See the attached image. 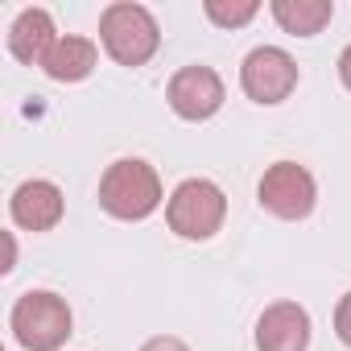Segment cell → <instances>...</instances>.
Returning a JSON list of instances; mask_svg holds the SVG:
<instances>
[{
  "instance_id": "obj_1",
  "label": "cell",
  "mask_w": 351,
  "mask_h": 351,
  "mask_svg": "<svg viewBox=\"0 0 351 351\" xmlns=\"http://www.w3.org/2000/svg\"><path fill=\"white\" fill-rule=\"evenodd\" d=\"M99 207L112 219H124V223L149 219L161 207V178H157V169L149 161H141V157L112 161L108 173L99 178Z\"/></svg>"
},
{
  "instance_id": "obj_2",
  "label": "cell",
  "mask_w": 351,
  "mask_h": 351,
  "mask_svg": "<svg viewBox=\"0 0 351 351\" xmlns=\"http://www.w3.org/2000/svg\"><path fill=\"white\" fill-rule=\"evenodd\" d=\"M99 42L120 66H145L161 46V29L145 5L120 0V5H108L99 17Z\"/></svg>"
},
{
  "instance_id": "obj_3",
  "label": "cell",
  "mask_w": 351,
  "mask_h": 351,
  "mask_svg": "<svg viewBox=\"0 0 351 351\" xmlns=\"http://www.w3.org/2000/svg\"><path fill=\"white\" fill-rule=\"evenodd\" d=\"M9 326L25 351H58L71 339V306L50 289H29L17 298Z\"/></svg>"
},
{
  "instance_id": "obj_4",
  "label": "cell",
  "mask_w": 351,
  "mask_h": 351,
  "mask_svg": "<svg viewBox=\"0 0 351 351\" xmlns=\"http://www.w3.org/2000/svg\"><path fill=\"white\" fill-rule=\"evenodd\" d=\"M169 232L182 240H211L228 219V199L211 178H186L165 203Z\"/></svg>"
},
{
  "instance_id": "obj_5",
  "label": "cell",
  "mask_w": 351,
  "mask_h": 351,
  "mask_svg": "<svg viewBox=\"0 0 351 351\" xmlns=\"http://www.w3.org/2000/svg\"><path fill=\"white\" fill-rule=\"evenodd\" d=\"M261 207L277 219H306L318 203V186H314V173L298 161H277L265 169V178L256 186Z\"/></svg>"
},
{
  "instance_id": "obj_6",
  "label": "cell",
  "mask_w": 351,
  "mask_h": 351,
  "mask_svg": "<svg viewBox=\"0 0 351 351\" xmlns=\"http://www.w3.org/2000/svg\"><path fill=\"white\" fill-rule=\"evenodd\" d=\"M240 87L256 104H281L298 87V62L281 46H256L240 66Z\"/></svg>"
},
{
  "instance_id": "obj_7",
  "label": "cell",
  "mask_w": 351,
  "mask_h": 351,
  "mask_svg": "<svg viewBox=\"0 0 351 351\" xmlns=\"http://www.w3.org/2000/svg\"><path fill=\"white\" fill-rule=\"evenodd\" d=\"M165 99H169V108L178 112L182 120H195V124L211 120L223 108V79L211 66H182L178 75L169 79Z\"/></svg>"
},
{
  "instance_id": "obj_8",
  "label": "cell",
  "mask_w": 351,
  "mask_h": 351,
  "mask_svg": "<svg viewBox=\"0 0 351 351\" xmlns=\"http://www.w3.org/2000/svg\"><path fill=\"white\" fill-rule=\"evenodd\" d=\"M9 211H13V223L17 228H25V232H50V228H58V219L66 211V199H62V191L54 182L29 178V182H21L13 191Z\"/></svg>"
},
{
  "instance_id": "obj_9",
  "label": "cell",
  "mask_w": 351,
  "mask_h": 351,
  "mask_svg": "<svg viewBox=\"0 0 351 351\" xmlns=\"http://www.w3.org/2000/svg\"><path fill=\"white\" fill-rule=\"evenodd\" d=\"M310 314L298 302H273L256 322V351H306Z\"/></svg>"
},
{
  "instance_id": "obj_10",
  "label": "cell",
  "mask_w": 351,
  "mask_h": 351,
  "mask_svg": "<svg viewBox=\"0 0 351 351\" xmlns=\"http://www.w3.org/2000/svg\"><path fill=\"white\" fill-rule=\"evenodd\" d=\"M54 17L46 9H25L9 29V54L25 66H42L54 50Z\"/></svg>"
},
{
  "instance_id": "obj_11",
  "label": "cell",
  "mask_w": 351,
  "mask_h": 351,
  "mask_svg": "<svg viewBox=\"0 0 351 351\" xmlns=\"http://www.w3.org/2000/svg\"><path fill=\"white\" fill-rule=\"evenodd\" d=\"M95 62H99V46H95L91 38L66 34V38L54 42V50H50V58L42 62V71H46L54 83H79V79H87V75L95 71Z\"/></svg>"
},
{
  "instance_id": "obj_12",
  "label": "cell",
  "mask_w": 351,
  "mask_h": 351,
  "mask_svg": "<svg viewBox=\"0 0 351 351\" xmlns=\"http://www.w3.org/2000/svg\"><path fill=\"white\" fill-rule=\"evenodd\" d=\"M273 17L293 38H314L330 25L335 5L330 0H273Z\"/></svg>"
},
{
  "instance_id": "obj_13",
  "label": "cell",
  "mask_w": 351,
  "mask_h": 351,
  "mask_svg": "<svg viewBox=\"0 0 351 351\" xmlns=\"http://www.w3.org/2000/svg\"><path fill=\"white\" fill-rule=\"evenodd\" d=\"M203 13H207L219 29H240V25H248V21L261 13V5H256V0H207Z\"/></svg>"
},
{
  "instance_id": "obj_14",
  "label": "cell",
  "mask_w": 351,
  "mask_h": 351,
  "mask_svg": "<svg viewBox=\"0 0 351 351\" xmlns=\"http://www.w3.org/2000/svg\"><path fill=\"white\" fill-rule=\"evenodd\" d=\"M335 335L351 347V293H343L339 306H335Z\"/></svg>"
},
{
  "instance_id": "obj_15",
  "label": "cell",
  "mask_w": 351,
  "mask_h": 351,
  "mask_svg": "<svg viewBox=\"0 0 351 351\" xmlns=\"http://www.w3.org/2000/svg\"><path fill=\"white\" fill-rule=\"evenodd\" d=\"M141 351H191L182 339H169V335H157V339H149Z\"/></svg>"
},
{
  "instance_id": "obj_16",
  "label": "cell",
  "mask_w": 351,
  "mask_h": 351,
  "mask_svg": "<svg viewBox=\"0 0 351 351\" xmlns=\"http://www.w3.org/2000/svg\"><path fill=\"white\" fill-rule=\"evenodd\" d=\"M339 79H343V87L351 91V46L339 54Z\"/></svg>"
}]
</instances>
